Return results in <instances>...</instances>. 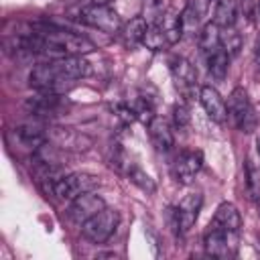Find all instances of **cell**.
I'll return each mask as SVG.
<instances>
[{"instance_id":"cell-1","label":"cell","mask_w":260,"mask_h":260,"mask_svg":"<svg viewBox=\"0 0 260 260\" xmlns=\"http://www.w3.org/2000/svg\"><path fill=\"white\" fill-rule=\"evenodd\" d=\"M77 18H79V22H83L91 28H98L106 35H118L122 30V18L114 8H110V4H93L91 2L87 6H81Z\"/></svg>"},{"instance_id":"cell-2","label":"cell","mask_w":260,"mask_h":260,"mask_svg":"<svg viewBox=\"0 0 260 260\" xmlns=\"http://www.w3.org/2000/svg\"><path fill=\"white\" fill-rule=\"evenodd\" d=\"M228 116L232 118L234 126L240 130V132H254L256 130V124H258V116L252 108V102L248 98V91L244 87H236L232 89V93L228 95Z\"/></svg>"},{"instance_id":"cell-3","label":"cell","mask_w":260,"mask_h":260,"mask_svg":"<svg viewBox=\"0 0 260 260\" xmlns=\"http://www.w3.org/2000/svg\"><path fill=\"white\" fill-rule=\"evenodd\" d=\"M73 83H75L73 79H67V77L57 73L51 59L47 63L35 65L30 75H28V85L37 91H53V93L65 95V91H69L73 87Z\"/></svg>"},{"instance_id":"cell-4","label":"cell","mask_w":260,"mask_h":260,"mask_svg":"<svg viewBox=\"0 0 260 260\" xmlns=\"http://www.w3.org/2000/svg\"><path fill=\"white\" fill-rule=\"evenodd\" d=\"M118 223H120L118 211L104 207L100 213H95L93 217L81 223V236L91 244H104L114 236Z\"/></svg>"},{"instance_id":"cell-5","label":"cell","mask_w":260,"mask_h":260,"mask_svg":"<svg viewBox=\"0 0 260 260\" xmlns=\"http://www.w3.org/2000/svg\"><path fill=\"white\" fill-rule=\"evenodd\" d=\"M47 140L67 152H85L93 146V138L71 126H49Z\"/></svg>"},{"instance_id":"cell-6","label":"cell","mask_w":260,"mask_h":260,"mask_svg":"<svg viewBox=\"0 0 260 260\" xmlns=\"http://www.w3.org/2000/svg\"><path fill=\"white\" fill-rule=\"evenodd\" d=\"M100 185V177L91 175V173H69L65 177H61L53 189V195H57L59 199H75L81 193L93 191Z\"/></svg>"},{"instance_id":"cell-7","label":"cell","mask_w":260,"mask_h":260,"mask_svg":"<svg viewBox=\"0 0 260 260\" xmlns=\"http://www.w3.org/2000/svg\"><path fill=\"white\" fill-rule=\"evenodd\" d=\"M24 110L30 116L41 118V120L55 118L65 112V98L53 91H37L35 95L24 100Z\"/></svg>"},{"instance_id":"cell-8","label":"cell","mask_w":260,"mask_h":260,"mask_svg":"<svg viewBox=\"0 0 260 260\" xmlns=\"http://www.w3.org/2000/svg\"><path fill=\"white\" fill-rule=\"evenodd\" d=\"M203 167V152L201 150H183L175 162H173V179L181 185H187L195 179V175L201 171Z\"/></svg>"},{"instance_id":"cell-9","label":"cell","mask_w":260,"mask_h":260,"mask_svg":"<svg viewBox=\"0 0 260 260\" xmlns=\"http://www.w3.org/2000/svg\"><path fill=\"white\" fill-rule=\"evenodd\" d=\"M104 207H106V201L100 195H95L93 191H87V193H81L79 197L71 199V205L67 209V215L71 217V221L83 223L89 217H93L95 213H100Z\"/></svg>"},{"instance_id":"cell-10","label":"cell","mask_w":260,"mask_h":260,"mask_svg":"<svg viewBox=\"0 0 260 260\" xmlns=\"http://www.w3.org/2000/svg\"><path fill=\"white\" fill-rule=\"evenodd\" d=\"M232 232H225L213 223L207 225L205 234H203V246H205V252L209 256H215V258H228L234 254V248L236 244H232Z\"/></svg>"},{"instance_id":"cell-11","label":"cell","mask_w":260,"mask_h":260,"mask_svg":"<svg viewBox=\"0 0 260 260\" xmlns=\"http://www.w3.org/2000/svg\"><path fill=\"white\" fill-rule=\"evenodd\" d=\"M201 205H203V195L201 193H189V195H185L181 199V203L175 207L179 232H187V230L193 228V223L199 217Z\"/></svg>"},{"instance_id":"cell-12","label":"cell","mask_w":260,"mask_h":260,"mask_svg":"<svg viewBox=\"0 0 260 260\" xmlns=\"http://www.w3.org/2000/svg\"><path fill=\"white\" fill-rule=\"evenodd\" d=\"M53 67L57 69L59 75L67 77V79H81L87 77L91 73V63L83 57V55H67V57H59V59H51Z\"/></svg>"},{"instance_id":"cell-13","label":"cell","mask_w":260,"mask_h":260,"mask_svg":"<svg viewBox=\"0 0 260 260\" xmlns=\"http://www.w3.org/2000/svg\"><path fill=\"white\" fill-rule=\"evenodd\" d=\"M171 75H173L175 87L183 95H189L193 91L195 81H197V71L191 61H187L185 57H175L171 61Z\"/></svg>"},{"instance_id":"cell-14","label":"cell","mask_w":260,"mask_h":260,"mask_svg":"<svg viewBox=\"0 0 260 260\" xmlns=\"http://www.w3.org/2000/svg\"><path fill=\"white\" fill-rule=\"evenodd\" d=\"M12 136H14V142H18L22 148L35 152L39 146H43L47 142V128L43 124H37V122L18 124L12 130Z\"/></svg>"},{"instance_id":"cell-15","label":"cell","mask_w":260,"mask_h":260,"mask_svg":"<svg viewBox=\"0 0 260 260\" xmlns=\"http://www.w3.org/2000/svg\"><path fill=\"white\" fill-rule=\"evenodd\" d=\"M199 102H201L205 114L209 116V120H213L217 124H223L228 120V106L215 87L203 85L199 89Z\"/></svg>"},{"instance_id":"cell-16","label":"cell","mask_w":260,"mask_h":260,"mask_svg":"<svg viewBox=\"0 0 260 260\" xmlns=\"http://www.w3.org/2000/svg\"><path fill=\"white\" fill-rule=\"evenodd\" d=\"M213 225L225 230V232H232V234H238L240 228H242V215L238 211V207L230 201H223L217 205L215 213H213V219H211Z\"/></svg>"},{"instance_id":"cell-17","label":"cell","mask_w":260,"mask_h":260,"mask_svg":"<svg viewBox=\"0 0 260 260\" xmlns=\"http://www.w3.org/2000/svg\"><path fill=\"white\" fill-rule=\"evenodd\" d=\"M146 128H148L150 142H152V146H154L158 152H169V150L175 146V136H173L169 124H167L162 118L156 116Z\"/></svg>"},{"instance_id":"cell-18","label":"cell","mask_w":260,"mask_h":260,"mask_svg":"<svg viewBox=\"0 0 260 260\" xmlns=\"http://www.w3.org/2000/svg\"><path fill=\"white\" fill-rule=\"evenodd\" d=\"M146 30H148L146 18H144V16H134V18H130L126 24H122V30H120L118 35H120L124 47L134 49L136 45H142V39H144Z\"/></svg>"},{"instance_id":"cell-19","label":"cell","mask_w":260,"mask_h":260,"mask_svg":"<svg viewBox=\"0 0 260 260\" xmlns=\"http://www.w3.org/2000/svg\"><path fill=\"white\" fill-rule=\"evenodd\" d=\"M165 32V39L169 45H177L183 37V20H181V14H173V12H167L162 14L158 20H156Z\"/></svg>"},{"instance_id":"cell-20","label":"cell","mask_w":260,"mask_h":260,"mask_svg":"<svg viewBox=\"0 0 260 260\" xmlns=\"http://www.w3.org/2000/svg\"><path fill=\"white\" fill-rule=\"evenodd\" d=\"M238 16V0H217L215 12H213V22L221 28L234 26Z\"/></svg>"},{"instance_id":"cell-21","label":"cell","mask_w":260,"mask_h":260,"mask_svg":"<svg viewBox=\"0 0 260 260\" xmlns=\"http://www.w3.org/2000/svg\"><path fill=\"white\" fill-rule=\"evenodd\" d=\"M219 37H221V26H217L213 20L203 24V28L199 32V47L203 49V53L209 55V53L221 49L219 47Z\"/></svg>"},{"instance_id":"cell-22","label":"cell","mask_w":260,"mask_h":260,"mask_svg":"<svg viewBox=\"0 0 260 260\" xmlns=\"http://www.w3.org/2000/svg\"><path fill=\"white\" fill-rule=\"evenodd\" d=\"M207 69H209L213 79L221 81L228 75V69H230V55L223 49H217V51L209 53L207 55Z\"/></svg>"},{"instance_id":"cell-23","label":"cell","mask_w":260,"mask_h":260,"mask_svg":"<svg viewBox=\"0 0 260 260\" xmlns=\"http://www.w3.org/2000/svg\"><path fill=\"white\" fill-rule=\"evenodd\" d=\"M126 175H128V179H130L140 191H144V193H154V191H156L154 181H152L150 175L144 173L140 167H136V165H128V167H126Z\"/></svg>"},{"instance_id":"cell-24","label":"cell","mask_w":260,"mask_h":260,"mask_svg":"<svg viewBox=\"0 0 260 260\" xmlns=\"http://www.w3.org/2000/svg\"><path fill=\"white\" fill-rule=\"evenodd\" d=\"M219 47H221L230 57L238 55L240 49H242V35H240L234 26H225V28L221 30V37H219Z\"/></svg>"},{"instance_id":"cell-25","label":"cell","mask_w":260,"mask_h":260,"mask_svg":"<svg viewBox=\"0 0 260 260\" xmlns=\"http://www.w3.org/2000/svg\"><path fill=\"white\" fill-rule=\"evenodd\" d=\"M142 45H144L146 49H150V51H162V47L169 45L158 22L148 24V30H146V35H144V39H142Z\"/></svg>"},{"instance_id":"cell-26","label":"cell","mask_w":260,"mask_h":260,"mask_svg":"<svg viewBox=\"0 0 260 260\" xmlns=\"http://www.w3.org/2000/svg\"><path fill=\"white\" fill-rule=\"evenodd\" d=\"M130 108H132L136 120L142 122L144 126H148V124L156 118L154 108H152V104H150L146 98H136V100H132V102H130Z\"/></svg>"},{"instance_id":"cell-27","label":"cell","mask_w":260,"mask_h":260,"mask_svg":"<svg viewBox=\"0 0 260 260\" xmlns=\"http://www.w3.org/2000/svg\"><path fill=\"white\" fill-rule=\"evenodd\" d=\"M112 112H114V116H116L124 126L132 124V122L136 120V116H134L130 104H114V106H112Z\"/></svg>"},{"instance_id":"cell-28","label":"cell","mask_w":260,"mask_h":260,"mask_svg":"<svg viewBox=\"0 0 260 260\" xmlns=\"http://www.w3.org/2000/svg\"><path fill=\"white\" fill-rule=\"evenodd\" d=\"M189 120H191V116H189L187 106L185 104H175L173 106V122H175V126L177 128H185L189 124Z\"/></svg>"},{"instance_id":"cell-29","label":"cell","mask_w":260,"mask_h":260,"mask_svg":"<svg viewBox=\"0 0 260 260\" xmlns=\"http://www.w3.org/2000/svg\"><path fill=\"white\" fill-rule=\"evenodd\" d=\"M185 8H189L191 12H195L201 18L205 14V10H207V0H187Z\"/></svg>"},{"instance_id":"cell-30","label":"cell","mask_w":260,"mask_h":260,"mask_svg":"<svg viewBox=\"0 0 260 260\" xmlns=\"http://www.w3.org/2000/svg\"><path fill=\"white\" fill-rule=\"evenodd\" d=\"M93 4H110V2H114V0H91Z\"/></svg>"},{"instance_id":"cell-31","label":"cell","mask_w":260,"mask_h":260,"mask_svg":"<svg viewBox=\"0 0 260 260\" xmlns=\"http://www.w3.org/2000/svg\"><path fill=\"white\" fill-rule=\"evenodd\" d=\"M256 150H258V154H260V136L256 138Z\"/></svg>"},{"instance_id":"cell-32","label":"cell","mask_w":260,"mask_h":260,"mask_svg":"<svg viewBox=\"0 0 260 260\" xmlns=\"http://www.w3.org/2000/svg\"><path fill=\"white\" fill-rule=\"evenodd\" d=\"M258 18H260V4H258Z\"/></svg>"}]
</instances>
